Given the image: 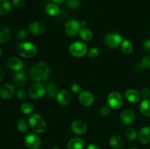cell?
<instances>
[{
  "label": "cell",
  "mask_w": 150,
  "mask_h": 149,
  "mask_svg": "<svg viewBox=\"0 0 150 149\" xmlns=\"http://www.w3.org/2000/svg\"><path fill=\"white\" fill-rule=\"evenodd\" d=\"M79 34L80 37L85 41H89L93 37L92 32L87 27H81Z\"/></svg>",
  "instance_id": "cell-22"
},
{
  "label": "cell",
  "mask_w": 150,
  "mask_h": 149,
  "mask_svg": "<svg viewBox=\"0 0 150 149\" xmlns=\"http://www.w3.org/2000/svg\"><path fill=\"white\" fill-rule=\"evenodd\" d=\"M45 11L49 15L56 16L59 13V8L58 7V5L55 4L54 3H50L45 6Z\"/></svg>",
  "instance_id": "cell-25"
},
{
  "label": "cell",
  "mask_w": 150,
  "mask_h": 149,
  "mask_svg": "<svg viewBox=\"0 0 150 149\" xmlns=\"http://www.w3.org/2000/svg\"><path fill=\"white\" fill-rule=\"evenodd\" d=\"M80 25L81 27H86V26L87 25V22H86V20H81V21L80 22Z\"/></svg>",
  "instance_id": "cell-44"
},
{
  "label": "cell",
  "mask_w": 150,
  "mask_h": 149,
  "mask_svg": "<svg viewBox=\"0 0 150 149\" xmlns=\"http://www.w3.org/2000/svg\"><path fill=\"white\" fill-rule=\"evenodd\" d=\"M28 37H29V33H28L27 31L25 30V29H21V30H20L18 32L17 37L19 40H26L28 38Z\"/></svg>",
  "instance_id": "cell-34"
},
{
  "label": "cell",
  "mask_w": 150,
  "mask_h": 149,
  "mask_svg": "<svg viewBox=\"0 0 150 149\" xmlns=\"http://www.w3.org/2000/svg\"><path fill=\"white\" fill-rule=\"evenodd\" d=\"M37 47L35 44L30 42H24L21 43L18 48L19 55L25 58H30L35 56L37 53Z\"/></svg>",
  "instance_id": "cell-3"
},
{
  "label": "cell",
  "mask_w": 150,
  "mask_h": 149,
  "mask_svg": "<svg viewBox=\"0 0 150 149\" xmlns=\"http://www.w3.org/2000/svg\"><path fill=\"white\" fill-rule=\"evenodd\" d=\"M17 128L21 132L26 133L29 130V125L23 119H19L17 121Z\"/></svg>",
  "instance_id": "cell-31"
},
{
  "label": "cell",
  "mask_w": 150,
  "mask_h": 149,
  "mask_svg": "<svg viewBox=\"0 0 150 149\" xmlns=\"http://www.w3.org/2000/svg\"><path fill=\"white\" fill-rule=\"evenodd\" d=\"M139 141L142 144H149L150 143V127L146 126L141 129L139 133Z\"/></svg>",
  "instance_id": "cell-17"
},
{
  "label": "cell",
  "mask_w": 150,
  "mask_h": 149,
  "mask_svg": "<svg viewBox=\"0 0 150 149\" xmlns=\"http://www.w3.org/2000/svg\"><path fill=\"white\" fill-rule=\"evenodd\" d=\"M109 145L114 148H120L123 145V140L120 136L113 135L109 139Z\"/></svg>",
  "instance_id": "cell-24"
},
{
  "label": "cell",
  "mask_w": 150,
  "mask_h": 149,
  "mask_svg": "<svg viewBox=\"0 0 150 149\" xmlns=\"http://www.w3.org/2000/svg\"><path fill=\"white\" fill-rule=\"evenodd\" d=\"M79 100L83 106L89 107L94 103L95 99H94L93 94L91 92L83 91L79 93Z\"/></svg>",
  "instance_id": "cell-12"
},
{
  "label": "cell",
  "mask_w": 150,
  "mask_h": 149,
  "mask_svg": "<svg viewBox=\"0 0 150 149\" xmlns=\"http://www.w3.org/2000/svg\"><path fill=\"white\" fill-rule=\"evenodd\" d=\"M15 87L10 83H5L0 87V97L3 99H10L15 93Z\"/></svg>",
  "instance_id": "cell-11"
},
{
  "label": "cell",
  "mask_w": 150,
  "mask_h": 149,
  "mask_svg": "<svg viewBox=\"0 0 150 149\" xmlns=\"http://www.w3.org/2000/svg\"><path fill=\"white\" fill-rule=\"evenodd\" d=\"M86 149H100V148L95 144H89L86 147Z\"/></svg>",
  "instance_id": "cell-42"
},
{
  "label": "cell",
  "mask_w": 150,
  "mask_h": 149,
  "mask_svg": "<svg viewBox=\"0 0 150 149\" xmlns=\"http://www.w3.org/2000/svg\"><path fill=\"white\" fill-rule=\"evenodd\" d=\"M56 98L57 102L61 105H67L70 102V94L66 90H62L59 91Z\"/></svg>",
  "instance_id": "cell-19"
},
{
  "label": "cell",
  "mask_w": 150,
  "mask_h": 149,
  "mask_svg": "<svg viewBox=\"0 0 150 149\" xmlns=\"http://www.w3.org/2000/svg\"><path fill=\"white\" fill-rule=\"evenodd\" d=\"M25 0H13V5L16 8H20L24 5Z\"/></svg>",
  "instance_id": "cell-40"
},
{
  "label": "cell",
  "mask_w": 150,
  "mask_h": 149,
  "mask_svg": "<svg viewBox=\"0 0 150 149\" xmlns=\"http://www.w3.org/2000/svg\"><path fill=\"white\" fill-rule=\"evenodd\" d=\"M71 91L76 94H79L82 91V88L79 83H73L71 86Z\"/></svg>",
  "instance_id": "cell-37"
},
{
  "label": "cell",
  "mask_w": 150,
  "mask_h": 149,
  "mask_svg": "<svg viewBox=\"0 0 150 149\" xmlns=\"http://www.w3.org/2000/svg\"><path fill=\"white\" fill-rule=\"evenodd\" d=\"M58 87L54 83H49L46 86V93L49 97L54 98L58 93Z\"/></svg>",
  "instance_id": "cell-26"
},
{
  "label": "cell",
  "mask_w": 150,
  "mask_h": 149,
  "mask_svg": "<svg viewBox=\"0 0 150 149\" xmlns=\"http://www.w3.org/2000/svg\"><path fill=\"white\" fill-rule=\"evenodd\" d=\"M107 103L111 109H119L123 105L122 96L117 91L110 92L107 96Z\"/></svg>",
  "instance_id": "cell-5"
},
{
  "label": "cell",
  "mask_w": 150,
  "mask_h": 149,
  "mask_svg": "<svg viewBox=\"0 0 150 149\" xmlns=\"http://www.w3.org/2000/svg\"><path fill=\"white\" fill-rule=\"evenodd\" d=\"M81 27L80 22L75 19H71L66 23L64 30L68 36L75 37L79 34Z\"/></svg>",
  "instance_id": "cell-8"
},
{
  "label": "cell",
  "mask_w": 150,
  "mask_h": 149,
  "mask_svg": "<svg viewBox=\"0 0 150 149\" xmlns=\"http://www.w3.org/2000/svg\"><path fill=\"white\" fill-rule=\"evenodd\" d=\"M7 64H8V67H10V70L14 72H21L23 70V67H24L23 61L20 58L15 56H13L9 58Z\"/></svg>",
  "instance_id": "cell-15"
},
{
  "label": "cell",
  "mask_w": 150,
  "mask_h": 149,
  "mask_svg": "<svg viewBox=\"0 0 150 149\" xmlns=\"http://www.w3.org/2000/svg\"><path fill=\"white\" fill-rule=\"evenodd\" d=\"M123 41V37L122 35L117 33H108L105 35L104 42L105 45L111 48H116L120 46Z\"/></svg>",
  "instance_id": "cell-7"
},
{
  "label": "cell",
  "mask_w": 150,
  "mask_h": 149,
  "mask_svg": "<svg viewBox=\"0 0 150 149\" xmlns=\"http://www.w3.org/2000/svg\"><path fill=\"white\" fill-rule=\"evenodd\" d=\"M139 110L144 115L150 117V99H144L141 102Z\"/></svg>",
  "instance_id": "cell-23"
},
{
  "label": "cell",
  "mask_w": 150,
  "mask_h": 149,
  "mask_svg": "<svg viewBox=\"0 0 150 149\" xmlns=\"http://www.w3.org/2000/svg\"><path fill=\"white\" fill-rule=\"evenodd\" d=\"M13 79L15 83L20 87L25 86L26 83V75L25 72L22 71L16 72L13 77Z\"/></svg>",
  "instance_id": "cell-21"
},
{
  "label": "cell",
  "mask_w": 150,
  "mask_h": 149,
  "mask_svg": "<svg viewBox=\"0 0 150 149\" xmlns=\"http://www.w3.org/2000/svg\"><path fill=\"white\" fill-rule=\"evenodd\" d=\"M45 93H46V88L40 82L32 84L29 89V96L33 99H40L45 95Z\"/></svg>",
  "instance_id": "cell-6"
},
{
  "label": "cell",
  "mask_w": 150,
  "mask_h": 149,
  "mask_svg": "<svg viewBox=\"0 0 150 149\" xmlns=\"http://www.w3.org/2000/svg\"><path fill=\"white\" fill-rule=\"evenodd\" d=\"M80 0H65V4L70 8H78L80 6Z\"/></svg>",
  "instance_id": "cell-32"
},
{
  "label": "cell",
  "mask_w": 150,
  "mask_h": 149,
  "mask_svg": "<svg viewBox=\"0 0 150 149\" xmlns=\"http://www.w3.org/2000/svg\"><path fill=\"white\" fill-rule=\"evenodd\" d=\"M11 10V4L8 0H0V15L7 14Z\"/></svg>",
  "instance_id": "cell-28"
},
{
  "label": "cell",
  "mask_w": 150,
  "mask_h": 149,
  "mask_svg": "<svg viewBox=\"0 0 150 149\" xmlns=\"http://www.w3.org/2000/svg\"><path fill=\"white\" fill-rule=\"evenodd\" d=\"M85 146V142L81 137H73L67 143L68 149H83Z\"/></svg>",
  "instance_id": "cell-18"
},
{
  "label": "cell",
  "mask_w": 150,
  "mask_h": 149,
  "mask_svg": "<svg viewBox=\"0 0 150 149\" xmlns=\"http://www.w3.org/2000/svg\"><path fill=\"white\" fill-rule=\"evenodd\" d=\"M11 37L10 30L7 26L0 25V43H5L8 42Z\"/></svg>",
  "instance_id": "cell-20"
},
{
  "label": "cell",
  "mask_w": 150,
  "mask_h": 149,
  "mask_svg": "<svg viewBox=\"0 0 150 149\" xmlns=\"http://www.w3.org/2000/svg\"><path fill=\"white\" fill-rule=\"evenodd\" d=\"M125 98L127 99V100L131 103H137L142 98L141 93L137 90L133 89H127L125 91Z\"/></svg>",
  "instance_id": "cell-16"
},
{
  "label": "cell",
  "mask_w": 150,
  "mask_h": 149,
  "mask_svg": "<svg viewBox=\"0 0 150 149\" xmlns=\"http://www.w3.org/2000/svg\"><path fill=\"white\" fill-rule=\"evenodd\" d=\"M136 119V115L134 112L130 109H126L123 110L120 114V120L122 123L125 125H130L133 124Z\"/></svg>",
  "instance_id": "cell-13"
},
{
  "label": "cell",
  "mask_w": 150,
  "mask_h": 149,
  "mask_svg": "<svg viewBox=\"0 0 150 149\" xmlns=\"http://www.w3.org/2000/svg\"><path fill=\"white\" fill-rule=\"evenodd\" d=\"M142 67L146 69H150V55L146 56L144 58L142 59Z\"/></svg>",
  "instance_id": "cell-38"
},
{
  "label": "cell",
  "mask_w": 150,
  "mask_h": 149,
  "mask_svg": "<svg viewBox=\"0 0 150 149\" xmlns=\"http://www.w3.org/2000/svg\"><path fill=\"white\" fill-rule=\"evenodd\" d=\"M51 149H60V148H58V147H54V148H52Z\"/></svg>",
  "instance_id": "cell-46"
},
{
  "label": "cell",
  "mask_w": 150,
  "mask_h": 149,
  "mask_svg": "<svg viewBox=\"0 0 150 149\" xmlns=\"http://www.w3.org/2000/svg\"><path fill=\"white\" fill-rule=\"evenodd\" d=\"M88 55L90 58H98L100 55V50L97 48H92L89 51H88Z\"/></svg>",
  "instance_id": "cell-35"
},
{
  "label": "cell",
  "mask_w": 150,
  "mask_h": 149,
  "mask_svg": "<svg viewBox=\"0 0 150 149\" xmlns=\"http://www.w3.org/2000/svg\"><path fill=\"white\" fill-rule=\"evenodd\" d=\"M129 149H139V148H129Z\"/></svg>",
  "instance_id": "cell-48"
},
{
  "label": "cell",
  "mask_w": 150,
  "mask_h": 149,
  "mask_svg": "<svg viewBox=\"0 0 150 149\" xmlns=\"http://www.w3.org/2000/svg\"><path fill=\"white\" fill-rule=\"evenodd\" d=\"M69 52L73 56L80 58L83 57L88 53V47L84 42L76 41L69 47Z\"/></svg>",
  "instance_id": "cell-4"
},
{
  "label": "cell",
  "mask_w": 150,
  "mask_h": 149,
  "mask_svg": "<svg viewBox=\"0 0 150 149\" xmlns=\"http://www.w3.org/2000/svg\"><path fill=\"white\" fill-rule=\"evenodd\" d=\"M141 96L144 99H147L150 97V89L147 87H144L141 91Z\"/></svg>",
  "instance_id": "cell-36"
},
{
  "label": "cell",
  "mask_w": 150,
  "mask_h": 149,
  "mask_svg": "<svg viewBox=\"0 0 150 149\" xmlns=\"http://www.w3.org/2000/svg\"><path fill=\"white\" fill-rule=\"evenodd\" d=\"M63 1H64V0H53V2H54L55 4H57V5L62 4Z\"/></svg>",
  "instance_id": "cell-43"
},
{
  "label": "cell",
  "mask_w": 150,
  "mask_h": 149,
  "mask_svg": "<svg viewBox=\"0 0 150 149\" xmlns=\"http://www.w3.org/2000/svg\"><path fill=\"white\" fill-rule=\"evenodd\" d=\"M110 110L111 108L108 106H103L100 108V113L101 115L103 116H106L108 114L110 113Z\"/></svg>",
  "instance_id": "cell-39"
},
{
  "label": "cell",
  "mask_w": 150,
  "mask_h": 149,
  "mask_svg": "<svg viewBox=\"0 0 150 149\" xmlns=\"http://www.w3.org/2000/svg\"><path fill=\"white\" fill-rule=\"evenodd\" d=\"M21 111L22 113L26 114V115L31 114L34 111V106L30 102H25L22 104L21 106Z\"/></svg>",
  "instance_id": "cell-30"
},
{
  "label": "cell",
  "mask_w": 150,
  "mask_h": 149,
  "mask_svg": "<svg viewBox=\"0 0 150 149\" xmlns=\"http://www.w3.org/2000/svg\"><path fill=\"white\" fill-rule=\"evenodd\" d=\"M29 125L36 133H43L46 129V124L42 115L34 113L28 118Z\"/></svg>",
  "instance_id": "cell-2"
},
{
  "label": "cell",
  "mask_w": 150,
  "mask_h": 149,
  "mask_svg": "<svg viewBox=\"0 0 150 149\" xmlns=\"http://www.w3.org/2000/svg\"><path fill=\"white\" fill-rule=\"evenodd\" d=\"M121 50L125 54H130L133 51V44L131 43L130 41L128 39H124L121 44Z\"/></svg>",
  "instance_id": "cell-27"
},
{
  "label": "cell",
  "mask_w": 150,
  "mask_h": 149,
  "mask_svg": "<svg viewBox=\"0 0 150 149\" xmlns=\"http://www.w3.org/2000/svg\"><path fill=\"white\" fill-rule=\"evenodd\" d=\"M71 129L75 134L81 135L87 131V124L82 120H75L71 124Z\"/></svg>",
  "instance_id": "cell-10"
},
{
  "label": "cell",
  "mask_w": 150,
  "mask_h": 149,
  "mask_svg": "<svg viewBox=\"0 0 150 149\" xmlns=\"http://www.w3.org/2000/svg\"><path fill=\"white\" fill-rule=\"evenodd\" d=\"M29 74L31 78L35 81H44L50 74L49 66L45 62L37 63L32 67Z\"/></svg>",
  "instance_id": "cell-1"
},
{
  "label": "cell",
  "mask_w": 150,
  "mask_h": 149,
  "mask_svg": "<svg viewBox=\"0 0 150 149\" xmlns=\"http://www.w3.org/2000/svg\"><path fill=\"white\" fill-rule=\"evenodd\" d=\"M3 77H4V74H3V71L1 68H0V82L2 80Z\"/></svg>",
  "instance_id": "cell-45"
},
{
  "label": "cell",
  "mask_w": 150,
  "mask_h": 149,
  "mask_svg": "<svg viewBox=\"0 0 150 149\" xmlns=\"http://www.w3.org/2000/svg\"><path fill=\"white\" fill-rule=\"evenodd\" d=\"M143 48L145 51L150 52V39H147L144 42Z\"/></svg>",
  "instance_id": "cell-41"
},
{
  "label": "cell",
  "mask_w": 150,
  "mask_h": 149,
  "mask_svg": "<svg viewBox=\"0 0 150 149\" xmlns=\"http://www.w3.org/2000/svg\"><path fill=\"white\" fill-rule=\"evenodd\" d=\"M125 137L130 141H134L137 138V131L133 127H129L125 129Z\"/></svg>",
  "instance_id": "cell-29"
},
{
  "label": "cell",
  "mask_w": 150,
  "mask_h": 149,
  "mask_svg": "<svg viewBox=\"0 0 150 149\" xmlns=\"http://www.w3.org/2000/svg\"><path fill=\"white\" fill-rule=\"evenodd\" d=\"M24 143L29 149H39L41 145V140L37 134L29 133L25 137Z\"/></svg>",
  "instance_id": "cell-9"
},
{
  "label": "cell",
  "mask_w": 150,
  "mask_h": 149,
  "mask_svg": "<svg viewBox=\"0 0 150 149\" xmlns=\"http://www.w3.org/2000/svg\"><path fill=\"white\" fill-rule=\"evenodd\" d=\"M1 50L0 48V58H1Z\"/></svg>",
  "instance_id": "cell-47"
},
{
  "label": "cell",
  "mask_w": 150,
  "mask_h": 149,
  "mask_svg": "<svg viewBox=\"0 0 150 149\" xmlns=\"http://www.w3.org/2000/svg\"><path fill=\"white\" fill-rule=\"evenodd\" d=\"M30 33L34 35H41L45 32V27L42 23L40 21H33L30 23L28 26Z\"/></svg>",
  "instance_id": "cell-14"
},
{
  "label": "cell",
  "mask_w": 150,
  "mask_h": 149,
  "mask_svg": "<svg viewBox=\"0 0 150 149\" xmlns=\"http://www.w3.org/2000/svg\"><path fill=\"white\" fill-rule=\"evenodd\" d=\"M16 97H17L18 100L24 101L26 99V97H27V93H26V91L21 89H18L16 91Z\"/></svg>",
  "instance_id": "cell-33"
}]
</instances>
